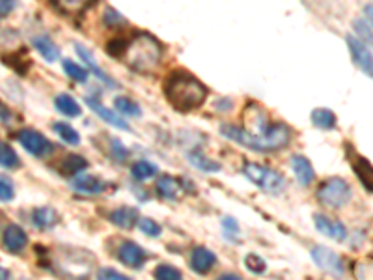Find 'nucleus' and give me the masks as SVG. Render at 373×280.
<instances>
[{
	"instance_id": "nucleus-1",
	"label": "nucleus",
	"mask_w": 373,
	"mask_h": 280,
	"mask_svg": "<svg viewBox=\"0 0 373 280\" xmlns=\"http://www.w3.org/2000/svg\"><path fill=\"white\" fill-rule=\"evenodd\" d=\"M245 127L224 126L220 127V133L226 139L239 142L241 146L254 150V152H276L284 150L291 140V131L286 124H274L267 121L263 108L258 105H248L245 108Z\"/></svg>"
},
{
	"instance_id": "nucleus-2",
	"label": "nucleus",
	"mask_w": 373,
	"mask_h": 280,
	"mask_svg": "<svg viewBox=\"0 0 373 280\" xmlns=\"http://www.w3.org/2000/svg\"><path fill=\"white\" fill-rule=\"evenodd\" d=\"M165 95L168 103L180 113H191L204 105L207 88L194 75L186 71H173L165 80Z\"/></svg>"
},
{
	"instance_id": "nucleus-3",
	"label": "nucleus",
	"mask_w": 373,
	"mask_h": 280,
	"mask_svg": "<svg viewBox=\"0 0 373 280\" xmlns=\"http://www.w3.org/2000/svg\"><path fill=\"white\" fill-rule=\"evenodd\" d=\"M120 56L136 73H149L163 60V45L152 34H133L129 41H123Z\"/></svg>"
},
{
	"instance_id": "nucleus-4",
	"label": "nucleus",
	"mask_w": 373,
	"mask_h": 280,
	"mask_svg": "<svg viewBox=\"0 0 373 280\" xmlns=\"http://www.w3.org/2000/svg\"><path fill=\"white\" fill-rule=\"evenodd\" d=\"M243 174L247 176L248 180L252 181L254 185L260 187L263 193L269 194H280L286 187V180L284 176L273 168L263 167V165H256V163H247L243 167Z\"/></svg>"
},
{
	"instance_id": "nucleus-5",
	"label": "nucleus",
	"mask_w": 373,
	"mask_h": 280,
	"mask_svg": "<svg viewBox=\"0 0 373 280\" xmlns=\"http://www.w3.org/2000/svg\"><path fill=\"white\" fill-rule=\"evenodd\" d=\"M317 198L328 207H341L351 200V187L341 178H328L317 189Z\"/></svg>"
},
{
	"instance_id": "nucleus-6",
	"label": "nucleus",
	"mask_w": 373,
	"mask_h": 280,
	"mask_svg": "<svg viewBox=\"0 0 373 280\" xmlns=\"http://www.w3.org/2000/svg\"><path fill=\"white\" fill-rule=\"evenodd\" d=\"M17 140H19L21 146L25 148L28 154L34 155V157H45V155L53 152V144L43 135L34 131V129H21L19 133H17Z\"/></svg>"
},
{
	"instance_id": "nucleus-7",
	"label": "nucleus",
	"mask_w": 373,
	"mask_h": 280,
	"mask_svg": "<svg viewBox=\"0 0 373 280\" xmlns=\"http://www.w3.org/2000/svg\"><path fill=\"white\" fill-rule=\"evenodd\" d=\"M312 258L313 261L317 264L320 269H323L325 273L336 275V277H341L344 275V261H341L340 254H336L334 250H330L328 247H313L312 248Z\"/></svg>"
},
{
	"instance_id": "nucleus-8",
	"label": "nucleus",
	"mask_w": 373,
	"mask_h": 280,
	"mask_svg": "<svg viewBox=\"0 0 373 280\" xmlns=\"http://www.w3.org/2000/svg\"><path fill=\"white\" fill-rule=\"evenodd\" d=\"M346 40L354 64H357L362 71H366L368 75H372L373 77V56L372 53H370V49L366 47V43L362 40H359L357 36H347Z\"/></svg>"
},
{
	"instance_id": "nucleus-9",
	"label": "nucleus",
	"mask_w": 373,
	"mask_h": 280,
	"mask_svg": "<svg viewBox=\"0 0 373 280\" xmlns=\"http://www.w3.org/2000/svg\"><path fill=\"white\" fill-rule=\"evenodd\" d=\"M313 224L326 237L334 241H346L347 240V228L341 224L340 220H334L326 215H313Z\"/></svg>"
},
{
	"instance_id": "nucleus-10",
	"label": "nucleus",
	"mask_w": 373,
	"mask_h": 280,
	"mask_svg": "<svg viewBox=\"0 0 373 280\" xmlns=\"http://www.w3.org/2000/svg\"><path fill=\"white\" fill-rule=\"evenodd\" d=\"M28 235L27 232L19 226V224H10L6 226L4 233H2V245L8 253L19 254L23 253V248L27 247Z\"/></svg>"
},
{
	"instance_id": "nucleus-11",
	"label": "nucleus",
	"mask_w": 373,
	"mask_h": 280,
	"mask_svg": "<svg viewBox=\"0 0 373 280\" xmlns=\"http://www.w3.org/2000/svg\"><path fill=\"white\" fill-rule=\"evenodd\" d=\"M118 258L127 267L140 269V267L144 266V261H146V253H144V248L133 243V241H125L118 248Z\"/></svg>"
},
{
	"instance_id": "nucleus-12",
	"label": "nucleus",
	"mask_w": 373,
	"mask_h": 280,
	"mask_svg": "<svg viewBox=\"0 0 373 280\" xmlns=\"http://www.w3.org/2000/svg\"><path fill=\"white\" fill-rule=\"evenodd\" d=\"M86 105L92 108L93 113L99 116L101 120L107 121L108 126L116 127V129H123V131L129 129V124H127V120L121 118V114H116L114 110L107 108L103 103H101V101H95L93 97H86Z\"/></svg>"
},
{
	"instance_id": "nucleus-13",
	"label": "nucleus",
	"mask_w": 373,
	"mask_h": 280,
	"mask_svg": "<svg viewBox=\"0 0 373 280\" xmlns=\"http://www.w3.org/2000/svg\"><path fill=\"white\" fill-rule=\"evenodd\" d=\"M215 264H217V256L209 248L196 247L191 254V267L198 275H207L213 269Z\"/></svg>"
},
{
	"instance_id": "nucleus-14",
	"label": "nucleus",
	"mask_w": 373,
	"mask_h": 280,
	"mask_svg": "<svg viewBox=\"0 0 373 280\" xmlns=\"http://www.w3.org/2000/svg\"><path fill=\"white\" fill-rule=\"evenodd\" d=\"M73 189L82 194H97L105 189V183L92 174L80 172L73 178Z\"/></svg>"
},
{
	"instance_id": "nucleus-15",
	"label": "nucleus",
	"mask_w": 373,
	"mask_h": 280,
	"mask_svg": "<svg viewBox=\"0 0 373 280\" xmlns=\"http://www.w3.org/2000/svg\"><path fill=\"white\" fill-rule=\"evenodd\" d=\"M291 167H293L295 178L299 181L300 185H312L313 180H315V170H313L312 163L306 159V157H302V155H295L293 159H291Z\"/></svg>"
},
{
	"instance_id": "nucleus-16",
	"label": "nucleus",
	"mask_w": 373,
	"mask_h": 280,
	"mask_svg": "<svg viewBox=\"0 0 373 280\" xmlns=\"http://www.w3.org/2000/svg\"><path fill=\"white\" fill-rule=\"evenodd\" d=\"M351 167H353L357 178L360 180V183L366 187L370 193H373V165L366 157H360V155H354L353 161H351Z\"/></svg>"
},
{
	"instance_id": "nucleus-17",
	"label": "nucleus",
	"mask_w": 373,
	"mask_h": 280,
	"mask_svg": "<svg viewBox=\"0 0 373 280\" xmlns=\"http://www.w3.org/2000/svg\"><path fill=\"white\" fill-rule=\"evenodd\" d=\"M58 222V215L51 207H38L32 211V224L40 230H49Z\"/></svg>"
},
{
	"instance_id": "nucleus-18",
	"label": "nucleus",
	"mask_w": 373,
	"mask_h": 280,
	"mask_svg": "<svg viewBox=\"0 0 373 280\" xmlns=\"http://www.w3.org/2000/svg\"><path fill=\"white\" fill-rule=\"evenodd\" d=\"M34 47L38 49V53H40L47 62H54L60 58L58 47L54 45L53 40L47 38V36H36V38H34Z\"/></svg>"
},
{
	"instance_id": "nucleus-19",
	"label": "nucleus",
	"mask_w": 373,
	"mask_h": 280,
	"mask_svg": "<svg viewBox=\"0 0 373 280\" xmlns=\"http://www.w3.org/2000/svg\"><path fill=\"white\" fill-rule=\"evenodd\" d=\"M180 189V181L172 176H160L159 181H157V191L165 200H178Z\"/></svg>"
},
{
	"instance_id": "nucleus-20",
	"label": "nucleus",
	"mask_w": 373,
	"mask_h": 280,
	"mask_svg": "<svg viewBox=\"0 0 373 280\" xmlns=\"http://www.w3.org/2000/svg\"><path fill=\"white\" fill-rule=\"evenodd\" d=\"M53 2L64 14H80L90 10L97 0H53Z\"/></svg>"
},
{
	"instance_id": "nucleus-21",
	"label": "nucleus",
	"mask_w": 373,
	"mask_h": 280,
	"mask_svg": "<svg viewBox=\"0 0 373 280\" xmlns=\"http://www.w3.org/2000/svg\"><path fill=\"white\" fill-rule=\"evenodd\" d=\"M110 220H112L116 226L120 228H133L136 222H139V215L134 211L133 207H120L116 209L112 215H110Z\"/></svg>"
},
{
	"instance_id": "nucleus-22",
	"label": "nucleus",
	"mask_w": 373,
	"mask_h": 280,
	"mask_svg": "<svg viewBox=\"0 0 373 280\" xmlns=\"http://www.w3.org/2000/svg\"><path fill=\"white\" fill-rule=\"evenodd\" d=\"M189 163H191L194 168L202 170V172H219L220 170V165L217 161L209 159L207 155H204L202 152H198V150H194V152L189 154Z\"/></svg>"
},
{
	"instance_id": "nucleus-23",
	"label": "nucleus",
	"mask_w": 373,
	"mask_h": 280,
	"mask_svg": "<svg viewBox=\"0 0 373 280\" xmlns=\"http://www.w3.org/2000/svg\"><path fill=\"white\" fill-rule=\"evenodd\" d=\"M312 124L320 129H325V131H330L336 127L338 120H336V114L328 108H315L312 113Z\"/></svg>"
},
{
	"instance_id": "nucleus-24",
	"label": "nucleus",
	"mask_w": 373,
	"mask_h": 280,
	"mask_svg": "<svg viewBox=\"0 0 373 280\" xmlns=\"http://www.w3.org/2000/svg\"><path fill=\"white\" fill-rule=\"evenodd\" d=\"M88 167V161L80 155H67L66 159L62 161L60 165V172L64 176H77L80 174L84 168Z\"/></svg>"
},
{
	"instance_id": "nucleus-25",
	"label": "nucleus",
	"mask_w": 373,
	"mask_h": 280,
	"mask_svg": "<svg viewBox=\"0 0 373 280\" xmlns=\"http://www.w3.org/2000/svg\"><path fill=\"white\" fill-rule=\"evenodd\" d=\"M75 49H77V53H79L80 58H82V60L86 62V66L90 67V69H92L93 73L97 75V77H99V79L103 80V82H107L108 86H116V84H114V80L110 79V77H108L107 73H103V71H101V69H99V66H97V64H95V62H93L92 53H90V51H88L86 47H82V45H80V43H77V45H75Z\"/></svg>"
},
{
	"instance_id": "nucleus-26",
	"label": "nucleus",
	"mask_w": 373,
	"mask_h": 280,
	"mask_svg": "<svg viewBox=\"0 0 373 280\" xmlns=\"http://www.w3.org/2000/svg\"><path fill=\"white\" fill-rule=\"evenodd\" d=\"M54 105H56V108H58L62 114H66L69 118H77L80 114V105L71 97V95H67V93H60V95L54 100Z\"/></svg>"
},
{
	"instance_id": "nucleus-27",
	"label": "nucleus",
	"mask_w": 373,
	"mask_h": 280,
	"mask_svg": "<svg viewBox=\"0 0 373 280\" xmlns=\"http://www.w3.org/2000/svg\"><path fill=\"white\" fill-rule=\"evenodd\" d=\"M157 172H159V168L155 167L154 163H149V161H139L131 168V174H133V178L136 181L152 180V178L157 176Z\"/></svg>"
},
{
	"instance_id": "nucleus-28",
	"label": "nucleus",
	"mask_w": 373,
	"mask_h": 280,
	"mask_svg": "<svg viewBox=\"0 0 373 280\" xmlns=\"http://www.w3.org/2000/svg\"><path fill=\"white\" fill-rule=\"evenodd\" d=\"M53 127L54 131H56V135H58L66 144H69V146H79L80 135L77 133V129H75L73 126H69L66 121H56Z\"/></svg>"
},
{
	"instance_id": "nucleus-29",
	"label": "nucleus",
	"mask_w": 373,
	"mask_h": 280,
	"mask_svg": "<svg viewBox=\"0 0 373 280\" xmlns=\"http://www.w3.org/2000/svg\"><path fill=\"white\" fill-rule=\"evenodd\" d=\"M21 159L19 155L15 154V150L12 146H8L6 142H0V167L8 168H19Z\"/></svg>"
},
{
	"instance_id": "nucleus-30",
	"label": "nucleus",
	"mask_w": 373,
	"mask_h": 280,
	"mask_svg": "<svg viewBox=\"0 0 373 280\" xmlns=\"http://www.w3.org/2000/svg\"><path fill=\"white\" fill-rule=\"evenodd\" d=\"M114 105H116V110H118L121 116L139 118L140 114H142V108L139 107V103H134V101L129 100V97H116Z\"/></svg>"
},
{
	"instance_id": "nucleus-31",
	"label": "nucleus",
	"mask_w": 373,
	"mask_h": 280,
	"mask_svg": "<svg viewBox=\"0 0 373 280\" xmlns=\"http://www.w3.org/2000/svg\"><path fill=\"white\" fill-rule=\"evenodd\" d=\"M64 71L67 77H71L77 82H86L88 80V67L79 66L73 60H64Z\"/></svg>"
},
{
	"instance_id": "nucleus-32",
	"label": "nucleus",
	"mask_w": 373,
	"mask_h": 280,
	"mask_svg": "<svg viewBox=\"0 0 373 280\" xmlns=\"http://www.w3.org/2000/svg\"><path fill=\"white\" fill-rule=\"evenodd\" d=\"M354 30L359 34V40H362L368 45H373V28L370 23L362 19L354 21Z\"/></svg>"
},
{
	"instance_id": "nucleus-33",
	"label": "nucleus",
	"mask_w": 373,
	"mask_h": 280,
	"mask_svg": "<svg viewBox=\"0 0 373 280\" xmlns=\"http://www.w3.org/2000/svg\"><path fill=\"white\" fill-rule=\"evenodd\" d=\"M353 275L357 279H373V258L357 261L353 269Z\"/></svg>"
},
{
	"instance_id": "nucleus-34",
	"label": "nucleus",
	"mask_w": 373,
	"mask_h": 280,
	"mask_svg": "<svg viewBox=\"0 0 373 280\" xmlns=\"http://www.w3.org/2000/svg\"><path fill=\"white\" fill-rule=\"evenodd\" d=\"M155 279L159 280H181V271L180 269H176L172 266H167V264H163L155 269Z\"/></svg>"
},
{
	"instance_id": "nucleus-35",
	"label": "nucleus",
	"mask_w": 373,
	"mask_h": 280,
	"mask_svg": "<svg viewBox=\"0 0 373 280\" xmlns=\"http://www.w3.org/2000/svg\"><path fill=\"white\" fill-rule=\"evenodd\" d=\"M139 228L142 230V233H146V235H149V237H159L160 235V226L155 222L154 219H147V217H142L140 219L139 217Z\"/></svg>"
},
{
	"instance_id": "nucleus-36",
	"label": "nucleus",
	"mask_w": 373,
	"mask_h": 280,
	"mask_svg": "<svg viewBox=\"0 0 373 280\" xmlns=\"http://www.w3.org/2000/svg\"><path fill=\"white\" fill-rule=\"evenodd\" d=\"M245 264H247V267L252 271L254 275H261L265 273V260L261 258V256H258V254H248L247 258H245Z\"/></svg>"
},
{
	"instance_id": "nucleus-37",
	"label": "nucleus",
	"mask_w": 373,
	"mask_h": 280,
	"mask_svg": "<svg viewBox=\"0 0 373 280\" xmlns=\"http://www.w3.org/2000/svg\"><path fill=\"white\" fill-rule=\"evenodd\" d=\"M15 196V189L14 183L4 178V176H0V200L2 202H10Z\"/></svg>"
},
{
	"instance_id": "nucleus-38",
	"label": "nucleus",
	"mask_w": 373,
	"mask_h": 280,
	"mask_svg": "<svg viewBox=\"0 0 373 280\" xmlns=\"http://www.w3.org/2000/svg\"><path fill=\"white\" fill-rule=\"evenodd\" d=\"M105 25H107V27H123V25H125V19H123V15L118 14L114 8H107V12H105Z\"/></svg>"
},
{
	"instance_id": "nucleus-39",
	"label": "nucleus",
	"mask_w": 373,
	"mask_h": 280,
	"mask_svg": "<svg viewBox=\"0 0 373 280\" xmlns=\"http://www.w3.org/2000/svg\"><path fill=\"white\" fill-rule=\"evenodd\" d=\"M222 228H224V233H226L228 237H233V240H237L239 226H237V222H235L232 217H226V219L222 220Z\"/></svg>"
},
{
	"instance_id": "nucleus-40",
	"label": "nucleus",
	"mask_w": 373,
	"mask_h": 280,
	"mask_svg": "<svg viewBox=\"0 0 373 280\" xmlns=\"http://www.w3.org/2000/svg\"><path fill=\"white\" fill-rule=\"evenodd\" d=\"M110 150H112V155L114 159L118 161V163H123V161L127 159V150L123 146H121V142H118V140H112V144H110Z\"/></svg>"
},
{
	"instance_id": "nucleus-41",
	"label": "nucleus",
	"mask_w": 373,
	"mask_h": 280,
	"mask_svg": "<svg viewBox=\"0 0 373 280\" xmlns=\"http://www.w3.org/2000/svg\"><path fill=\"white\" fill-rule=\"evenodd\" d=\"M101 280H125V275H121L120 271L116 269H101L99 275H97Z\"/></svg>"
},
{
	"instance_id": "nucleus-42",
	"label": "nucleus",
	"mask_w": 373,
	"mask_h": 280,
	"mask_svg": "<svg viewBox=\"0 0 373 280\" xmlns=\"http://www.w3.org/2000/svg\"><path fill=\"white\" fill-rule=\"evenodd\" d=\"M15 4H17V0H0V19L12 14Z\"/></svg>"
},
{
	"instance_id": "nucleus-43",
	"label": "nucleus",
	"mask_w": 373,
	"mask_h": 280,
	"mask_svg": "<svg viewBox=\"0 0 373 280\" xmlns=\"http://www.w3.org/2000/svg\"><path fill=\"white\" fill-rule=\"evenodd\" d=\"M364 14H366L368 23H370V25H372V28H373V4H368V6L364 8Z\"/></svg>"
},
{
	"instance_id": "nucleus-44",
	"label": "nucleus",
	"mask_w": 373,
	"mask_h": 280,
	"mask_svg": "<svg viewBox=\"0 0 373 280\" xmlns=\"http://www.w3.org/2000/svg\"><path fill=\"white\" fill-rule=\"evenodd\" d=\"M241 277L239 275H220V280H239Z\"/></svg>"
},
{
	"instance_id": "nucleus-45",
	"label": "nucleus",
	"mask_w": 373,
	"mask_h": 280,
	"mask_svg": "<svg viewBox=\"0 0 373 280\" xmlns=\"http://www.w3.org/2000/svg\"><path fill=\"white\" fill-rule=\"evenodd\" d=\"M4 279H10V271L4 269V267H0V280H4Z\"/></svg>"
}]
</instances>
